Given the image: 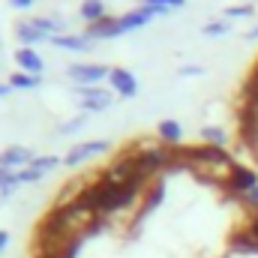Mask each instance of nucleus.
Here are the masks:
<instances>
[{"instance_id": "1", "label": "nucleus", "mask_w": 258, "mask_h": 258, "mask_svg": "<svg viewBox=\"0 0 258 258\" xmlns=\"http://www.w3.org/2000/svg\"><path fill=\"white\" fill-rule=\"evenodd\" d=\"M75 93H78L84 111H105V108H111V99H114L108 90H102L96 84H75Z\"/></svg>"}, {"instance_id": "2", "label": "nucleus", "mask_w": 258, "mask_h": 258, "mask_svg": "<svg viewBox=\"0 0 258 258\" xmlns=\"http://www.w3.org/2000/svg\"><path fill=\"white\" fill-rule=\"evenodd\" d=\"M222 186H225L228 192H234V195L252 192V189L258 186V171H252V168H243V165H234V168L228 171V177L222 180Z\"/></svg>"}, {"instance_id": "3", "label": "nucleus", "mask_w": 258, "mask_h": 258, "mask_svg": "<svg viewBox=\"0 0 258 258\" xmlns=\"http://www.w3.org/2000/svg\"><path fill=\"white\" fill-rule=\"evenodd\" d=\"M66 75H69L75 84H96V81H102L105 75H111V69H105L102 63H72L66 69Z\"/></svg>"}, {"instance_id": "4", "label": "nucleus", "mask_w": 258, "mask_h": 258, "mask_svg": "<svg viewBox=\"0 0 258 258\" xmlns=\"http://www.w3.org/2000/svg\"><path fill=\"white\" fill-rule=\"evenodd\" d=\"M120 33H123V24H120V18H114V15H105V18L87 24V30H84L87 39H114V36H120Z\"/></svg>"}, {"instance_id": "5", "label": "nucleus", "mask_w": 258, "mask_h": 258, "mask_svg": "<svg viewBox=\"0 0 258 258\" xmlns=\"http://www.w3.org/2000/svg\"><path fill=\"white\" fill-rule=\"evenodd\" d=\"M57 162H60L57 156H33V162L18 171L21 174V183H36L42 174H48L51 168H57Z\"/></svg>"}, {"instance_id": "6", "label": "nucleus", "mask_w": 258, "mask_h": 258, "mask_svg": "<svg viewBox=\"0 0 258 258\" xmlns=\"http://www.w3.org/2000/svg\"><path fill=\"white\" fill-rule=\"evenodd\" d=\"M108 150V141H84V144H75L69 153H66V165H81L84 159L96 156V153H105Z\"/></svg>"}, {"instance_id": "7", "label": "nucleus", "mask_w": 258, "mask_h": 258, "mask_svg": "<svg viewBox=\"0 0 258 258\" xmlns=\"http://www.w3.org/2000/svg\"><path fill=\"white\" fill-rule=\"evenodd\" d=\"M33 162V153L27 147H6L0 153V168H9V171H21Z\"/></svg>"}, {"instance_id": "8", "label": "nucleus", "mask_w": 258, "mask_h": 258, "mask_svg": "<svg viewBox=\"0 0 258 258\" xmlns=\"http://www.w3.org/2000/svg\"><path fill=\"white\" fill-rule=\"evenodd\" d=\"M15 36H18L21 48H33V45H39V42H51V36H48V33H42L33 21H18Z\"/></svg>"}, {"instance_id": "9", "label": "nucleus", "mask_w": 258, "mask_h": 258, "mask_svg": "<svg viewBox=\"0 0 258 258\" xmlns=\"http://www.w3.org/2000/svg\"><path fill=\"white\" fill-rule=\"evenodd\" d=\"M162 198H165V180H162V177H156V180H153V186H150L147 195H144V204H141V213L135 216V225H138L147 213H153V210L162 204Z\"/></svg>"}, {"instance_id": "10", "label": "nucleus", "mask_w": 258, "mask_h": 258, "mask_svg": "<svg viewBox=\"0 0 258 258\" xmlns=\"http://www.w3.org/2000/svg\"><path fill=\"white\" fill-rule=\"evenodd\" d=\"M108 81H111V84H114V90H117L120 96H126V99L138 93V81H135V75H132L129 69H111Z\"/></svg>"}, {"instance_id": "11", "label": "nucleus", "mask_w": 258, "mask_h": 258, "mask_svg": "<svg viewBox=\"0 0 258 258\" xmlns=\"http://www.w3.org/2000/svg\"><path fill=\"white\" fill-rule=\"evenodd\" d=\"M15 60L21 66V72H27V75H42V69H45V60L33 48H18L15 51Z\"/></svg>"}, {"instance_id": "12", "label": "nucleus", "mask_w": 258, "mask_h": 258, "mask_svg": "<svg viewBox=\"0 0 258 258\" xmlns=\"http://www.w3.org/2000/svg\"><path fill=\"white\" fill-rule=\"evenodd\" d=\"M228 246L234 252H258V240L246 231V228H237L231 237H228Z\"/></svg>"}, {"instance_id": "13", "label": "nucleus", "mask_w": 258, "mask_h": 258, "mask_svg": "<svg viewBox=\"0 0 258 258\" xmlns=\"http://www.w3.org/2000/svg\"><path fill=\"white\" fill-rule=\"evenodd\" d=\"M51 45L66 48V51H90V48H93V39H87L84 33H81V36H54Z\"/></svg>"}, {"instance_id": "14", "label": "nucleus", "mask_w": 258, "mask_h": 258, "mask_svg": "<svg viewBox=\"0 0 258 258\" xmlns=\"http://www.w3.org/2000/svg\"><path fill=\"white\" fill-rule=\"evenodd\" d=\"M156 132H159V138H162L165 144H171V147H177V144H180V135H183V129H180L177 120H162V123L156 126Z\"/></svg>"}, {"instance_id": "15", "label": "nucleus", "mask_w": 258, "mask_h": 258, "mask_svg": "<svg viewBox=\"0 0 258 258\" xmlns=\"http://www.w3.org/2000/svg\"><path fill=\"white\" fill-rule=\"evenodd\" d=\"M6 84H9L12 90H33V87H39V75H27V72H12Z\"/></svg>"}, {"instance_id": "16", "label": "nucleus", "mask_w": 258, "mask_h": 258, "mask_svg": "<svg viewBox=\"0 0 258 258\" xmlns=\"http://www.w3.org/2000/svg\"><path fill=\"white\" fill-rule=\"evenodd\" d=\"M81 18H84L87 24L105 18V3H102V0H84V3H81Z\"/></svg>"}, {"instance_id": "17", "label": "nucleus", "mask_w": 258, "mask_h": 258, "mask_svg": "<svg viewBox=\"0 0 258 258\" xmlns=\"http://www.w3.org/2000/svg\"><path fill=\"white\" fill-rule=\"evenodd\" d=\"M18 186H21V174L9 171V168H0V195H12Z\"/></svg>"}, {"instance_id": "18", "label": "nucleus", "mask_w": 258, "mask_h": 258, "mask_svg": "<svg viewBox=\"0 0 258 258\" xmlns=\"http://www.w3.org/2000/svg\"><path fill=\"white\" fill-rule=\"evenodd\" d=\"M201 138H204V144H210V147H225L228 144V132L219 126H204L201 129Z\"/></svg>"}, {"instance_id": "19", "label": "nucleus", "mask_w": 258, "mask_h": 258, "mask_svg": "<svg viewBox=\"0 0 258 258\" xmlns=\"http://www.w3.org/2000/svg\"><path fill=\"white\" fill-rule=\"evenodd\" d=\"M84 123H87V117H84V114H81V117H72V120H66V123H60V135H72V132L84 129Z\"/></svg>"}, {"instance_id": "20", "label": "nucleus", "mask_w": 258, "mask_h": 258, "mask_svg": "<svg viewBox=\"0 0 258 258\" xmlns=\"http://www.w3.org/2000/svg\"><path fill=\"white\" fill-rule=\"evenodd\" d=\"M228 33V24L225 21H210L204 24V36H225Z\"/></svg>"}, {"instance_id": "21", "label": "nucleus", "mask_w": 258, "mask_h": 258, "mask_svg": "<svg viewBox=\"0 0 258 258\" xmlns=\"http://www.w3.org/2000/svg\"><path fill=\"white\" fill-rule=\"evenodd\" d=\"M225 15H228V18H243V15H246V18H249V15H252V6H249V3H246V6H231V9H225Z\"/></svg>"}, {"instance_id": "22", "label": "nucleus", "mask_w": 258, "mask_h": 258, "mask_svg": "<svg viewBox=\"0 0 258 258\" xmlns=\"http://www.w3.org/2000/svg\"><path fill=\"white\" fill-rule=\"evenodd\" d=\"M144 3H159V6H168V9H177V6H183L186 0H144Z\"/></svg>"}, {"instance_id": "23", "label": "nucleus", "mask_w": 258, "mask_h": 258, "mask_svg": "<svg viewBox=\"0 0 258 258\" xmlns=\"http://www.w3.org/2000/svg\"><path fill=\"white\" fill-rule=\"evenodd\" d=\"M243 201H246V204H249V207H252V210L258 213V186L252 189V192H246V195H243Z\"/></svg>"}, {"instance_id": "24", "label": "nucleus", "mask_w": 258, "mask_h": 258, "mask_svg": "<svg viewBox=\"0 0 258 258\" xmlns=\"http://www.w3.org/2000/svg\"><path fill=\"white\" fill-rule=\"evenodd\" d=\"M246 231H249V234H252V237L258 240V213L252 216V219H249V225H246Z\"/></svg>"}, {"instance_id": "25", "label": "nucleus", "mask_w": 258, "mask_h": 258, "mask_svg": "<svg viewBox=\"0 0 258 258\" xmlns=\"http://www.w3.org/2000/svg\"><path fill=\"white\" fill-rule=\"evenodd\" d=\"M9 3H12V6H15V9H27V6H30V3H33V0H9Z\"/></svg>"}, {"instance_id": "26", "label": "nucleus", "mask_w": 258, "mask_h": 258, "mask_svg": "<svg viewBox=\"0 0 258 258\" xmlns=\"http://www.w3.org/2000/svg\"><path fill=\"white\" fill-rule=\"evenodd\" d=\"M180 72H183V75H198V72H201V69H198V66H183V69H180Z\"/></svg>"}, {"instance_id": "27", "label": "nucleus", "mask_w": 258, "mask_h": 258, "mask_svg": "<svg viewBox=\"0 0 258 258\" xmlns=\"http://www.w3.org/2000/svg\"><path fill=\"white\" fill-rule=\"evenodd\" d=\"M6 243H9V234H6V231H0V252L6 249Z\"/></svg>"}, {"instance_id": "28", "label": "nucleus", "mask_w": 258, "mask_h": 258, "mask_svg": "<svg viewBox=\"0 0 258 258\" xmlns=\"http://www.w3.org/2000/svg\"><path fill=\"white\" fill-rule=\"evenodd\" d=\"M9 90H12V87H9V84H0V96H6V93H9Z\"/></svg>"}, {"instance_id": "29", "label": "nucleus", "mask_w": 258, "mask_h": 258, "mask_svg": "<svg viewBox=\"0 0 258 258\" xmlns=\"http://www.w3.org/2000/svg\"><path fill=\"white\" fill-rule=\"evenodd\" d=\"M246 36H249V39H258V27H252V30H249Z\"/></svg>"}, {"instance_id": "30", "label": "nucleus", "mask_w": 258, "mask_h": 258, "mask_svg": "<svg viewBox=\"0 0 258 258\" xmlns=\"http://www.w3.org/2000/svg\"><path fill=\"white\" fill-rule=\"evenodd\" d=\"M252 75H255V78H258V66H255V69H252Z\"/></svg>"}]
</instances>
